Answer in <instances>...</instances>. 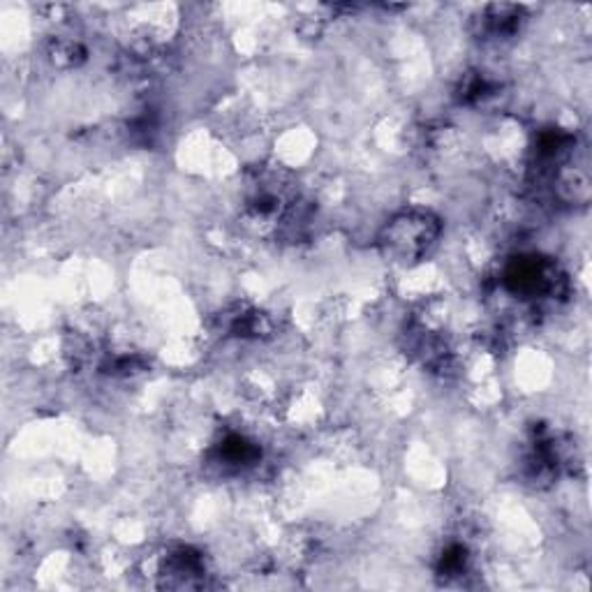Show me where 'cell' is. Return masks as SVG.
I'll return each mask as SVG.
<instances>
[{
  "instance_id": "cell-8",
  "label": "cell",
  "mask_w": 592,
  "mask_h": 592,
  "mask_svg": "<svg viewBox=\"0 0 592 592\" xmlns=\"http://www.w3.org/2000/svg\"><path fill=\"white\" fill-rule=\"evenodd\" d=\"M496 93H498V84L491 77H486L484 72L463 74L461 84L456 89L458 102H461V105H467V107L484 105V102L491 100Z\"/></svg>"
},
{
  "instance_id": "cell-2",
  "label": "cell",
  "mask_w": 592,
  "mask_h": 592,
  "mask_svg": "<svg viewBox=\"0 0 592 592\" xmlns=\"http://www.w3.org/2000/svg\"><path fill=\"white\" fill-rule=\"evenodd\" d=\"M565 285V276L556 262L539 255H521L507 262L502 271V288L523 301L556 299Z\"/></svg>"
},
{
  "instance_id": "cell-4",
  "label": "cell",
  "mask_w": 592,
  "mask_h": 592,
  "mask_svg": "<svg viewBox=\"0 0 592 592\" xmlns=\"http://www.w3.org/2000/svg\"><path fill=\"white\" fill-rule=\"evenodd\" d=\"M262 458V449L257 442L241 433H228L211 449V463L220 473L236 475L253 467Z\"/></svg>"
},
{
  "instance_id": "cell-7",
  "label": "cell",
  "mask_w": 592,
  "mask_h": 592,
  "mask_svg": "<svg viewBox=\"0 0 592 592\" xmlns=\"http://www.w3.org/2000/svg\"><path fill=\"white\" fill-rule=\"evenodd\" d=\"M469 565H473V556H469V548L463 542H449L438 556L436 571L444 583H454L467 577Z\"/></svg>"
},
{
  "instance_id": "cell-5",
  "label": "cell",
  "mask_w": 592,
  "mask_h": 592,
  "mask_svg": "<svg viewBox=\"0 0 592 592\" xmlns=\"http://www.w3.org/2000/svg\"><path fill=\"white\" fill-rule=\"evenodd\" d=\"M525 12L519 5H488L477 19V35L488 43H507L521 33Z\"/></svg>"
},
{
  "instance_id": "cell-3",
  "label": "cell",
  "mask_w": 592,
  "mask_h": 592,
  "mask_svg": "<svg viewBox=\"0 0 592 592\" xmlns=\"http://www.w3.org/2000/svg\"><path fill=\"white\" fill-rule=\"evenodd\" d=\"M162 585L167 588H201L207 579V562L199 550L190 546H176L162 560Z\"/></svg>"
},
{
  "instance_id": "cell-9",
  "label": "cell",
  "mask_w": 592,
  "mask_h": 592,
  "mask_svg": "<svg viewBox=\"0 0 592 592\" xmlns=\"http://www.w3.org/2000/svg\"><path fill=\"white\" fill-rule=\"evenodd\" d=\"M47 56L51 63L60 70H72L79 68L86 60V49L77 39H68V37H54L49 47H47Z\"/></svg>"
},
{
  "instance_id": "cell-1",
  "label": "cell",
  "mask_w": 592,
  "mask_h": 592,
  "mask_svg": "<svg viewBox=\"0 0 592 592\" xmlns=\"http://www.w3.org/2000/svg\"><path fill=\"white\" fill-rule=\"evenodd\" d=\"M442 234V220L428 209H403L386 220L378 246L386 259L413 267L433 253Z\"/></svg>"
},
{
  "instance_id": "cell-6",
  "label": "cell",
  "mask_w": 592,
  "mask_h": 592,
  "mask_svg": "<svg viewBox=\"0 0 592 592\" xmlns=\"http://www.w3.org/2000/svg\"><path fill=\"white\" fill-rule=\"evenodd\" d=\"M220 329L236 338H267L274 332V324L267 313L241 303L220 315Z\"/></svg>"
}]
</instances>
